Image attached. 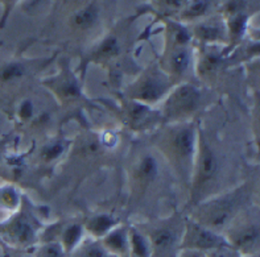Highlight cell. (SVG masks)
Here are the masks:
<instances>
[{"label":"cell","mask_w":260,"mask_h":257,"mask_svg":"<svg viewBox=\"0 0 260 257\" xmlns=\"http://www.w3.org/2000/svg\"><path fill=\"white\" fill-rule=\"evenodd\" d=\"M198 91L191 86H184L175 94L171 99L169 105L173 111L177 112H188L194 108L198 103Z\"/></svg>","instance_id":"6da1fadb"},{"label":"cell","mask_w":260,"mask_h":257,"mask_svg":"<svg viewBox=\"0 0 260 257\" xmlns=\"http://www.w3.org/2000/svg\"><path fill=\"white\" fill-rule=\"evenodd\" d=\"M86 257H107V254H106V252L102 249V248L91 247L89 250H87Z\"/></svg>","instance_id":"d4e9b609"},{"label":"cell","mask_w":260,"mask_h":257,"mask_svg":"<svg viewBox=\"0 0 260 257\" xmlns=\"http://www.w3.org/2000/svg\"><path fill=\"white\" fill-rule=\"evenodd\" d=\"M140 173L144 178L147 179H152V178L156 175V164L155 160L151 157H147L144 161L142 162V166H140Z\"/></svg>","instance_id":"9a60e30c"},{"label":"cell","mask_w":260,"mask_h":257,"mask_svg":"<svg viewBox=\"0 0 260 257\" xmlns=\"http://www.w3.org/2000/svg\"><path fill=\"white\" fill-rule=\"evenodd\" d=\"M175 243V234L169 230H160L153 235V245L158 252H165L171 249Z\"/></svg>","instance_id":"5b68a950"},{"label":"cell","mask_w":260,"mask_h":257,"mask_svg":"<svg viewBox=\"0 0 260 257\" xmlns=\"http://www.w3.org/2000/svg\"><path fill=\"white\" fill-rule=\"evenodd\" d=\"M244 24H246V17L238 16L237 19L231 23V30L234 34H241L244 29Z\"/></svg>","instance_id":"ffe728a7"},{"label":"cell","mask_w":260,"mask_h":257,"mask_svg":"<svg viewBox=\"0 0 260 257\" xmlns=\"http://www.w3.org/2000/svg\"><path fill=\"white\" fill-rule=\"evenodd\" d=\"M231 206L229 203L221 204L219 207H217V210L213 211L210 214V223L214 224V226H221L226 222L229 214H230Z\"/></svg>","instance_id":"30bf717a"},{"label":"cell","mask_w":260,"mask_h":257,"mask_svg":"<svg viewBox=\"0 0 260 257\" xmlns=\"http://www.w3.org/2000/svg\"><path fill=\"white\" fill-rule=\"evenodd\" d=\"M106 243L112 250H116V252H123L125 249V239L122 232H115V234L110 235Z\"/></svg>","instance_id":"4fadbf2b"},{"label":"cell","mask_w":260,"mask_h":257,"mask_svg":"<svg viewBox=\"0 0 260 257\" xmlns=\"http://www.w3.org/2000/svg\"><path fill=\"white\" fill-rule=\"evenodd\" d=\"M189 63V56L188 53L182 50V52L176 53L175 57H173V67L177 72H182L186 67H188Z\"/></svg>","instance_id":"2e32d148"},{"label":"cell","mask_w":260,"mask_h":257,"mask_svg":"<svg viewBox=\"0 0 260 257\" xmlns=\"http://www.w3.org/2000/svg\"><path fill=\"white\" fill-rule=\"evenodd\" d=\"M176 148L178 149L180 155L189 156L193 152V136L190 131H182L177 135L175 140Z\"/></svg>","instance_id":"8992f818"},{"label":"cell","mask_w":260,"mask_h":257,"mask_svg":"<svg viewBox=\"0 0 260 257\" xmlns=\"http://www.w3.org/2000/svg\"><path fill=\"white\" fill-rule=\"evenodd\" d=\"M65 95L66 96H77L78 95V89L76 87V85H73V83H69L68 86H65Z\"/></svg>","instance_id":"4316f807"},{"label":"cell","mask_w":260,"mask_h":257,"mask_svg":"<svg viewBox=\"0 0 260 257\" xmlns=\"http://www.w3.org/2000/svg\"><path fill=\"white\" fill-rule=\"evenodd\" d=\"M41 257H63L62 252L59 250V248L57 245H49L43 250V254Z\"/></svg>","instance_id":"44dd1931"},{"label":"cell","mask_w":260,"mask_h":257,"mask_svg":"<svg viewBox=\"0 0 260 257\" xmlns=\"http://www.w3.org/2000/svg\"><path fill=\"white\" fill-rule=\"evenodd\" d=\"M24 74V67L20 63H12V65L6 66L2 72H0V78L3 81H12L15 78H19Z\"/></svg>","instance_id":"8fae6325"},{"label":"cell","mask_w":260,"mask_h":257,"mask_svg":"<svg viewBox=\"0 0 260 257\" xmlns=\"http://www.w3.org/2000/svg\"><path fill=\"white\" fill-rule=\"evenodd\" d=\"M111 219L107 216H101V217H96L95 221L91 223V230L95 232V234H103L106 231L109 230L111 227Z\"/></svg>","instance_id":"e0dca14e"},{"label":"cell","mask_w":260,"mask_h":257,"mask_svg":"<svg viewBox=\"0 0 260 257\" xmlns=\"http://www.w3.org/2000/svg\"><path fill=\"white\" fill-rule=\"evenodd\" d=\"M217 63H218V58H217V57H214V56L209 57V58L205 61V65H206V67H208L209 70L214 69Z\"/></svg>","instance_id":"f1b7e54d"},{"label":"cell","mask_w":260,"mask_h":257,"mask_svg":"<svg viewBox=\"0 0 260 257\" xmlns=\"http://www.w3.org/2000/svg\"><path fill=\"white\" fill-rule=\"evenodd\" d=\"M198 32H200V36H201L202 39L214 40L218 37L219 30H218L217 28H214V26H201V28L198 29Z\"/></svg>","instance_id":"d6986e66"},{"label":"cell","mask_w":260,"mask_h":257,"mask_svg":"<svg viewBox=\"0 0 260 257\" xmlns=\"http://www.w3.org/2000/svg\"><path fill=\"white\" fill-rule=\"evenodd\" d=\"M132 248L136 257H148V248L142 237L136 234L132 236Z\"/></svg>","instance_id":"5bb4252c"},{"label":"cell","mask_w":260,"mask_h":257,"mask_svg":"<svg viewBox=\"0 0 260 257\" xmlns=\"http://www.w3.org/2000/svg\"><path fill=\"white\" fill-rule=\"evenodd\" d=\"M215 170H217V160H215L214 155L211 153L209 149H206L202 156L201 169H200V179L201 182H206L214 175Z\"/></svg>","instance_id":"7a4b0ae2"},{"label":"cell","mask_w":260,"mask_h":257,"mask_svg":"<svg viewBox=\"0 0 260 257\" xmlns=\"http://www.w3.org/2000/svg\"><path fill=\"white\" fill-rule=\"evenodd\" d=\"M147 108L145 107H142V105H136V107H134V109H132V119L135 120V122H140L143 118H144L145 115H147Z\"/></svg>","instance_id":"cb8c5ba5"},{"label":"cell","mask_w":260,"mask_h":257,"mask_svg":"<svg viewBox=\"0 0 260 257\" xmlns=\"http://www.w3.org/2000/svg\"><path fill=\"white\" fill-rule=\"evenodd\" d=\"M13 235L16 236V239L21 243H26L29 241L33 236V231L30 226L25 222H17L13 227Z\"/></svg>","instance_id":"9c48e42d"},{"label":"cell","mask_w":260,"mask_h":257,"mask_svg":"<svg viewBox=\"0 0 260 257\" xmlns=\"http://www.w3.org/2000/svg\"><path fill=\"white\" fill-rule=\"evenodd\" d=\"M193 244L198 248H217L222 244V240L208 231L197 230L193 236Z\"/></svg>","instance_id":"277c9868"},{"label":"cell","mask_w":260,"mask_h":257,"mask_svg":"<svg viewBox=\"0 0 260 257\" xmlns=\"http://www.w3.org/2000/svg\"><path fill=\"white\" fill-rule=\"evenodd\" d=\"M176 39H177V41L180 44H185L189 40V36H188V33H186V30L181 29V30H180V32L177 33V36H176Z\"/></svg>","instance_id":"83f0119b"},{"label":"cell","mask_w":260,"mask_h":257,"mask_svg":"<svg viewBox=\"0 0 260 257\" xmlns=\"http://www.w3.org/2000/svg\"><path fill=\"white\" fill-rule=\"evenodd\" d=\"M214 257H231V256H229L228 253H223V252H221V253H217V254H215Z\"/></svg>","instance_id":"f546056e"},{"label":"cell","mask_w":260,"mask_h":257,"mask_svg":"<svg viewBox=\"0 0 260 257\" xmlns=\"http://www.w3.org/2000/svg\"><path fill=\"white\" fill-rule=\"evenodd\" d=\"M32 104H30L29 102H25L23 105H21V109H20V114H21V116H23L24 119H28L30 118V115H32Z\"/></svg>","instance_id":"484cf974"},{"label":"cell","mask_w":260,"mask_h":257,"mask_svg":"<svg viewBox=\"0 0 260 257\" xmlns=\"http://www.w3.org/2000/svg\"><path fill=\"white\" fill-rule=\"evenodd\" d=\"M257 239H259L257 228L252 227L248 228V230H244L243 232L238 235L237 239H235V244L242 249L251 250L257 245Z\"/></svg>","instance_id":"3957f363"},{"label":"cell","mask_w":260,"mask_h":257,"mask_svg":"<svg viewBox=\"0 0 260 257\" xmlns=\"http://www.w3.org/2000/svg\"><path fill=\"white\" fill-rule=\"evenodd\" d=\"M79 236H81V227L79 226H72V227L68 228L65 235H63V241H65L66 249H72L74 247V244L78 241Z\"/></svg>","instance_id":"7c38bea8"},{"label":"cell","mask_w":260,"mask_h":257,"mask_svg":"<svg viewBox=\"0 0 260 257\" xmlns=\"http://www.w3.org/2000/svg\"><path fill=\"white\" fill-rule=\"evenodd\" d=\"M61 152H62V146H61V145L59 144L53 145V146H50V148H48L45 152H44V157L50 160V158H54L57 157V156L61 155Z\"/></svg>","instance_id":"7402d4cb"},{"label":"cell","mask_w":260,"mask_h":257,"mask_svg":"<svg viewBox=\"0 0 260 257\" xmlns=\"http://www.w3.org/2000/svg\"><path fill=\"white\" fill-rule=\"evenodd\" d=\"M96 19V10L94 6H90L87 7L86 10L83 11H79L77 13L76 16H74V24H76L78 28H89Z\"/></svg>","instance_id":"52a82bcc"},{"label":"cell","mask_w":260,"mask_h":257,"mask_svg":"<svg viewBox=\"0 0 260 257\" xmlns=\"http://www.w3.org/2000/svg\"><path fill=\"white\" fill-rule=\"evenodd\" d=\"M162 91H164V87L158 83V81L149 79V81H147V82L143 85L142 91H140L142 92L140 96H142L143 99H147V100H155V99H157L158 96L161 95Z\"/></svg>","instance_id":"ba28073f"},{"label":"cell","mask_w":260,"mask_h":257,"mask_svg":"<svg viewBox=\"0 0 260 257\" xmlns=\"http://www.w3.org/2000/svg\"><path fill=\"white\" fill-rule=\"evenodd\" d=\"M119 50L118 43H116L115 39H109L101 48V53L105 54V56H112V54H116Z\"/></svg>","instance_id":"ac0fdd59"},{"label":"cell","mask_w":260,"mask_h":257,"mask_svg":"<svg viewBox=\"0 0 260 257\" xmlns=\"http://www.w3.org/2000/svg\"><path fill=\"white\" fill-rule=\"evenodd\" d=\"M206 7H208V3H204V2H198V3L193 4L190 10H189L188 15H193V16H197V15H202V13L206 11Z\"/></svg>","instance_id":"603a6c76"}]
</instances>
